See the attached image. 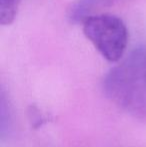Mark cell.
I'll list each match as a JSON object with an SVG mask.
<instances>
[{
	"label": "cell",
	"instance_id": "obj_1",
	"mask_svg": "<svg viewBox=\"0 0 146 147\" xmlns=\"http://www.w3.org/2000/svg\"><path fill=\"white\" fill-rule=\"evenodd\" d=\"M105 96L119 109L146 122V45L134 49L103 78Z\"/></svg>",
	"mask_w": 146,
	"mask_h": 147
},
{
	"label": "cell",
	"instance_id": "obj_2",
	"mask_svg": "<svg viewBox=\"0 0 146 147\" xmlns=\"http://www.w3.org/2000/svg\"><path fill=\"white\" fill-rule=\"evenodd\" d=\"M82 22L84 35L104 58L109 62L122 59L128 43V30L121 18L102 13L86 16Z\"/></svg>",
	"mask_w": 146,
	"mask_h": 147
},
{
	"label": "cell",
	"instance_id": "obj_3",
	"mask_svg": "<svg viewBox=\"0 0 146 147\" xmlns=\"http://www.w3.org/2000/svg\"><path fill=\"white\" fill-rule=\"evenodd\" d=\"M115 1L116 0H77L71 9V18L82 21L95 8L110 5Z\"/></svg>",
	"mask_w": 146,
	"mask_h": 147
},
{
	"label": "cell",
	"instance_id": "obj_4",
	"mask_svg": "<svg viewBox=\"0 0 146 147\" xmlns=\"http://www.w3.org/2000/svg\"><path fill=\"white\" fill-rule=\"evenodd\" d=\"M20 0H0V23L9 25L15 19Z\"/></svg>",
	"mask_w": 146,
	"mask_h": 147
}]
</instances>
